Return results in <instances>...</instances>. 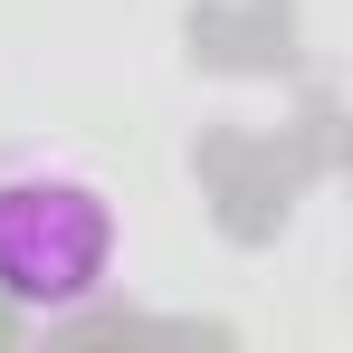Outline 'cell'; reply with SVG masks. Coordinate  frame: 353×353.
<instances>
[{
    "label": "cell",
    "instance_id": "cell-1",
    "mask_svg": "<svg viewBox=\"0 0 353 353\" xmlns=\"http://www.w3.org/2000/svg\"><path fill=\"white\" fill-rule=\"evenodd\" d=\"M124 277V210L115 191L67 153L0 163V305L29 325L86 315Z\"/></svg>",
    "mask_w": 353,
    "mask_h": 353
}]
</instances>
